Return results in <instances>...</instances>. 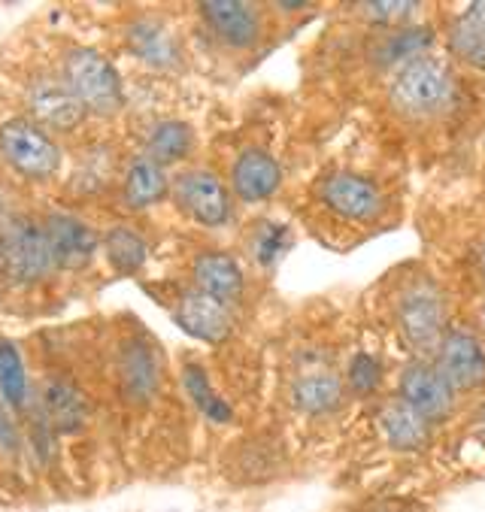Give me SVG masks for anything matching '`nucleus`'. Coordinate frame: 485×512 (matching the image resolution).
Segmentation results:
<instances>
[{"label":"nucleus","instance_id":"0eeeda50","mask_svg":"<svg viewBox=\"0 0 485 512\" xmlns=\"http://www.w3.org/2000/svg\"><path fill=\"white\" fill-rule=\"evenodd\" d=\"M25 104H28L31 119L43 131L67 134V131L79 128L85 119V110L76 100V94L67 88L64 76H49V73L34 76L25 91Z\"/></svg>","mask_w":485,"mask_h":512},{"label":"nucleus","instance_id":"9d476101","mask_svg":"<svg viewBox=\"0 0 485 512\" xmlns=\"http://www.w3.org/2000/svg\"><path fill=\"white\" fill-rule=\"evenodd\" d=\"M201 16L210 31L231 49L255 46L264 31L258 7L243 4V0H210V4H201Z\"/></svg>","mask_w":485,"mask_h":512},{"label":"nucleus","instance_id":"393cba45","mask_svg":"<svg viewBox=\"0 0 485 512\" xmlns=\"http://www.w3.org/2000/svg\"><path fill=\"white\" fill-rule=\"evenodd\" d=\"M185 388L191 394V400L198 403L201 413L210 419V422H228L231 419V406L210 388V379L201 367H185Z\"/></svg>","mask_w":485,"mask_h":512},{"label":"nucleus","instance_id":"4be33fe9","mask_svg":"<svg viewBox=\"0 0 485 512\" xmlns=\"http://www.w3.org/2000/svg\"><path fill=\"white\" fill-rule=\"evenodd\" d=\"M104 252H107L110 267H113L119 276L137 273V270L146 264V258H149L146 240H143L134 228H128V225H113V228L107 231V237H104Z\"/></svg>","mask_w":485,"mask_h":512},{"label":"nucleus","instance_id":"cd10ccee","mask_svg":"<svg viewBox=\"0 0 485 512\" xmlns=\"http://www.w3.org/2000/svg\"><path fill=\"white\" fill-rule=\"evenodd\" d=\"M419 4H361L364 16L376 22H404Z\"/></svg>","mask_w":485,"mask_h":512},{"label":"nucleus","instance_id":"20e7f679","mask_svg":"<svg viewBox=\"0 0 485 512\" xmlns=\"http://www.w3.org/2000/svg\"><path fill=\"white\" fill-rule=\"evenodd\" d=\"M0 155L25 179H52L61 167V149L34 119H10L0 125Z\"/></svg>","mask_w":485,"mask_h":512},{"label":"nucleus","instance_id":"39448f33","mask_svg":"<svg viewBox=\"0 0 485 512\" xmlns=\"http://www.w3.org/2000/svg\"><path fill=\"white\" fill-rule=\"evenodd\" d=\"M398 325L419 352H437L443 343V297L431 279L404 285L398 297Z\"/></svg>","mask_w":485,"mask_h":512},{"label":"nucleus","instance_id":"f3484780","mask_svg":"<svg viewBox=\"0 0 485 512\" xmlns=\"http://www.w3.org/2000/svg\"><path fill=\"white\" fill-rule=\"evenodd\" d=\"M164 194H167V173H164V167L155 164L146 155H137L128 164L125 179H122V200H125V207L146 210V207H155L158 200H164Z\"/></svg>","mask_w":485,"mask_h":512},{"label":"nucleus","instance_id":"6e6552de","mask_svg":"<svg viewBox=\"0 0 485 512\" xmlns=\"http://www.w3.org/2000/svg\"><path fill=\"white\" fill-rule=\"evenodd\" d=\"M401 400L407 406H413L416 413L431 425V422H443L452 406H455V388L443 379V373L425 361L413 364L404 370L401 376Z\"/></svg>","mask_w":485,"mask_h":512},{"label":"nucleus","instance_id":"dca6fc26","mask_svg":"<svg viewBox=\"0 0 485 512\" xmlns=\"http://www.w3.org/2000/svg\"><path fill=\"white\" fill-rule=\"evenodd\" d=\"M379 428H382L388 446L401 449V452H416L431 440V425L404 400H388L379 409Z\"/></svg>","mask_w":485,"mask_h":512},{"label":"nucleus","instance_id":"c756f323","mask_svg":"<svg viewBox=\"0 0 485 512\" xmlns=\"http://www.w3.org/2000/svg\"><path fill=\"white\" fill-rule=\"evenodd\" d=\"M479 270H482V279H485V246H482V255H479Z\"/></svg>","mask_w":485,"mask_h":512},{"label":"nucleus","instance_id":"2eb2a0df","mask_svg":"<svg viewBox=\"0 0 485 512\" xmlns=\"http://www.w3.org/2000/svg\"><path fill=\"white\" fill-rule=\"evenodd\" d=\"M194 285L219 303H231L243 294V270L225 252H204L194 261Z\"/></svg>","mask_w":485,"mask_h":512},{"label":"nucleus","instance_id":"7c9ffc66","mask_svg":"<svg viewBox=\"0 0 485 512\" xmlns=\"http://www.w3.org/2000/svg\"><path fill=\"white\" fill-rule=\"evenodd\" d=\"M7 219H4V200H0V225H4Z\"/></svg>","mask_w":485,"mask_h":512},{"label":"nucleus","instance_id":"9b49d317","mask_svg":"<svg viewBox=\"0 0 485 512\" xmlns=\"http://www.w3.org/2000/svg\"><path fill=\"white\" fill-rule=\"evenodd\" d=\"M437 370L458 391L485 385V349L470 334H446L437 349Z\"/></svg>","mask_w":485,"mask_h":512},{"label":"nucleus","instance_id":"aec40b11","mask_svg":"<svg viewBox=\"0 0 485 512\" xmlns=\"http://www.w3.org/2000/svg\"><path fill=\"white\" fill-rule=\"evenodd\" d=\"M291 397H295V403L304 409V413H328V409H334L343 397V382L328 373V370H310V373H301L295 379V388H291Z\"/></svg>","mask_w":485,"mask_h":512},{"label":"nucleus","instance_id":"4468645a","mask_svg":"<svg viewBox=\"0 0 485 512\" xmlns=\"http://www.w3.org/2000/svg\"><path fill=\"white\" fill-rule=\"evenodd\" d=\"M282 182V170L276 164V158H270L267 152L261 149H249L243 152L237 161H234V170H231V185H234V194L243 200V203H258V200H267Z\"/></svg>","mask_w":485,"mask_h":512},{"label":"nucleus","instance_id":"f03ea898","mask_svg":"<svg viewBox=\"0 0 485 512\" xmlns=\"http://www.w3.org/2000/svg\"><path fill=\"white\" fill-rule=\"evenodd\" d=\"M452 97V79L446 67L428 55H419L413 61H404L395 82H392V104L404 116L428 119L446 110Z\"/></svg>","mask_w":485,"mask_h":512},{"label":"nucleus","instance_id":"1a4fd4ad","mask_svg":"<svg viewBox=\"0 0 485 512\" xmlns=\"http://www.w3.org/2000/svg\"><path fill=\"white\" fill-rule=\"evenodd\" d=\"M319 197L322 203L349 219V222H370L382 213V194L379 188L364 179V176H355V173H334L328 176L322 185H319Z\"/></svg>","mask_w":485,"mask_h":512},{"label":"nucleus","instance_id":"c85d7f7f","mask_svg":"<svg viewBox=\"0 0 485 512\" xmlns=\"http://www.w3.org/2000/svg\"><path fill=\"white\" fill-rule=\"evenodd\" d=\"M282 237H285V231L282 228H267L264 231V237H261V243H258V258L267 264V261H273L279 252H282Z\"/></svg>","mask_w":485,"mask_h":512},{"label":"nucleus","instance_id":"f257e3e1","mask_svg":"<svg viewBox=\"0 0 485 512\" xmlns=\"http://www.w3.org/2000/svg\"><path fill=\"white\" fill-rule=\"evenodd\" d=\"M64 82L85 113L116 116L125 107V91L116 67L97 49L73 46L64 55Z\"/></svg>","mask_w":485,"mask_h":512},{"label":"nucleus","instance_id":"a211bd4d","mask_svg":"<svg viewBox=\"0 0 485 512\" xmlns=\"http://www.w3.org/2000/svg\"><path fill=\"white\" fill-rule=\"evenodd\" d=\"M128 46L131 52L146 61L149 67H173L176 58H179V46L173 40V34L155 22V19H140L128 28Z\"/></svg>","mask_w":485,"mask_h":512},{"label":"nucleus","instance_id":"6ab92c4d","mask_svg":"<svg viewBox=\"0 0 485 512\" xmlns=\"http://www.w3.org/2000/svg\"><path fill=\"white\" fill-rule=\"evenodd\" d=\"M449 46H452V52L461 61L485 70V0H482V4L467 7L452 22V28H449Z\"/></svg>","mask_w":485,"mask_h":512},{"label":"nucleus","instance_id":"7ed1b4c3","mask_svg":"<svg viewBox=\"0 0 485 512\" xmlns=\"http://www.w3.org/2000/svg\"><path fill=\"white\" fill-rule=\"evenodd\" d=\"M55 267L46 228L31 219L0 225V276L10 282H37Z\"/></svg>","mask_w":485,"mask_h":512},{"label":"nucleus","instance_id":"a878e982","mask_svg":"<svg viewBox=\"0 0 485 512\" xmlns=\"http://www.w3.org/2000/svg\"><path fill=\"white\" fill-rule=\"evenodd\" d=\"M125 382L140 397L149 394V391H155V385H158V367H155V358L143 346H137L131 352V358L125 361Z\"/></svg>","mask_w":485,"mask_h":512},{"label":"nucleus","instance_id":"5701e85b","mask_svg":"<svg viewBox=\"0 0 485 512\" xmlns=\"http://www.w3.org/2000/svg\"><path fill=\"white\" fill-rule=\"evenodd\" d=\"M85 413H88L85 397L73 385L52 382L46 388V416L55 431H76L85 422Z\"/></svg>","mask_w":485,"mask_h":512},{"label":"nucleus","instance_id":"423d86ee","mask_svg":"<svg viewBox=\"0 0 485 512\" xmlns=\"http://www.w3.org/2000/svg\"><path fill=\"white\" fill-rule=\"evenodd\" d=\"M173 197L179 210L207 228H219L231 219V194L213 170H185L173 182Z\"/></svg>","mask_w":485,"mask_h":512},{"label":"nucleus","instance_id":"f8f14e48","mask_svg":"<svg viewBox=\"0 0 485 512\" xmlns=\"http://www.w3.org/2000/svg\"><path fill=\"white\" fill-rule=\"evenodd\" d=\"M176 322L185 334L207 340V343H219L228 337L231 331V319L225 303H219L216 297L204 294V291H182L176 300Z\"/></svg>","mask_w":485,"mask_h":512},{"label":"nucleus","instance_id":"412c9836","mask_svg":"<svg viewBox=\"0 0 485 512\" xmlns=\"http://www.w3.org/2000/svg\"><path fill=\"white\" fill-rule=\"evenodd\" d=\"M194 146V134L188 125L182 122H158L155 128H149L146 134V158H152L155 164L167 167V164H176L182 158H188Z\"/></svg>","mask_w":485,"mask_h":512},{"label":"nucleus","instance_id":"bb28decb","mask_svg":"<svg viewBox=\"0 0 485 512\" xmlns=\"http://www.w3.org/2000/svg\"><path fill=\"white\" fill-rule=\"evenodd\" d=\"M379 361L373 358V355H367V352H361V355H355L352 358V364H349V385L355 388V391H361V394H370L376 385H379Z\"/></svg>","mask_w":485,"mask_h":512},{"label":"nucleus","instance_id":"ddd939ff","mask_svg":"<svg viewBox=\"0 0 485 512\" xmlns=\"http://www.w3.org/2000/svg\"><path fill=\"white\" fill-rule=\"evenodd\" d=\"M46 240L58 267H85L94 258L97 234L76 216L55 213L46 219Z\"/></svg>","mask_w":485,"mask_h":512},{"label":"nucleus","instance_id":"b1692460","mask_svg":"<svg viewBox=\"0 0 485 512\" xmlns=\"http://www.w3.org/2000/svg\"><path fill=\"white\" fill-rule=\"evenodd\" d=\"M0 397L10 406H22L28 397V373L13 343L0 340Z\"/></svg>","mask_w":485,"mask_h":512}]
</instances>
